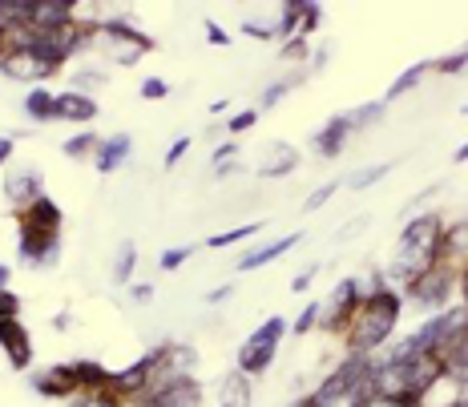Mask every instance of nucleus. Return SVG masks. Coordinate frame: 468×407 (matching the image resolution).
<instances>
[{
  "mask_svg": "<svg viewBox=\"0 0 468 407\" xmlns=\"http://www.w3.org/2000/svg\"><path fill=\"white\" fill-rule=\"evenodd\" d=\"M396 318H399V298L392 290H376L372 298H364L356 318H351V351L367 355L372 347H379L396 331Z\"/></svg>",
  "mask_w": 468,
  "mask_h": 407,
  "instance_id": "1",
  "label": "nucleus"
},
{
  "mask_svg": "<svg viewBox=\"0 0 468 407\" xmlns=\"http://www.w3.org/2000/svg\"><path fill=\"white\" fill-rule=\"evenodd\" d=\"M436 255H441V218H416L404 226V235H399V246H396V266L399 275L408 278H420L428 266L436 263Z\"/></svg>",
  "mask_w": 468,
  "mask_h": 407,
  "instance_id": "2",
  "label": "nucleus"
},
{
  "mask_svg": "<svg viewBox=\"0 0 468 407\" xmlns=\"http://www.w3.org/2000/svg\"><path fill=\"white\" fill-rule=\"evenodd\" d=\"M57 235H61V210L48 198H37L21 214V250L28 263H37L41 255H53Z\"/></svg>",
  "mask_w": 468,
  "mask_h": 407,
  "instance_id": "3",
  "label": "nucleus"
},
{
  "mask_svg": "<svg viewBox=\"0 0 468 407\" xmlns=\"http://www.w3.org/2000/svg\"><path fill=\"white\" fill-rule=\"evenodd\" d=\"M279 335H282V318H267V323H262L259 331L247 339V347L239 351V367H242V371H262V367L275 360Z\"/></svg>",
  "mask_w": 468,
  "mask_h": 407,
  "instance_id": "4",
  "label": "nucleus"
},
{
  "mask_svg": "<svg viewBox=\"0 0 468 407\" xmlns=\"http://www.w3.org/2000/svg\"><path fill=\"white\" fill-rule=\"evenodd\" d=\"M364 371H367V363H364V355H351V360L339 367L335 375H331V380L324 383V391L315 395V407H327V403H335V400H344V395H351L356 391L359 383H364Z\"/></svg>",
  "mask_w": 468,
  "mask_h": 407,
  "instance_id": "5",
  "label": "nucleus"
},
{
  "mask_svg": "<svg viewBox=\"0 0 468 407\" xmlns=\"http://www.w3.org/2000/svg\"><path fill=\"white\" fill-rule=\"evenodd\" d=\"M101 33H105V41H117L113 61H122V65H133L145 53V48H150V37H142L138 28H130V25H122V21L101 25Z\"/></svg>",
  "mask_w": 468,
  "mask_h": 407,
  "instance_id": "6",
  "label": "nucleus"
},
{
  "mask_svg": "<svg viewBox=\"0 0 468 407\" xmlns=\"http://www.w3.org/2000/svg\"><path fill=\"white\" fill-rule=\"evenodd\" d=\"M448 290H452V270L448 266H428L420 278H412V295L420 298V303H428V307L444 303Z\"/></svg>",
  "mask_w": 468,
  "mask_h": 407,
  "instance_id": "7",
  "label": "nucleus"
},
{
  "mask_svg": "<svg viewBox=\"0 0 468 407\" xmlns=\"http://www.w3.org/2000/svg\"><path fill=\"white\" fill-rule=\"evenodd\" d=\"M0 347L13 355V367H28V351H33V343H28L25 327L16 323V318H0Z\"/></svg>",
  "mask_w": 468,
  "mask_h": 407,
  "instance_id": "8",
  "label": "nucleus"
},
{
  "mask_svg": "<svg viewBox=\"0 0 468 407\" xmlns=\"http://www.w3.org/2000/svg\"><path fill=\"white\" fill-rule=\"evenodd\" d=\"M356 311H359V283H347L339 287V295H335V307H331V318H327V327L331 331H339V327H347L351 318H356Z\"/></svg>",
  "mask_w": 468,
  "mask_h": 407,
  "instance_id": "9",
  "label": "nucleus"
},
{
  "mask_svg": "<svg viewBox=\"0 0 468 407\" xmlns=\"http://www.w3.org/2000/svg\"><path fill=\"white\" fill-rule=\"evenodd\" d=\"M57 118L65 121H93L97 118V101L85 93H57Z\"/></svg>",
  "mask_w": 468,
  "mask_h": 407,
  "instance_id": "10",
  "label": "nucleus"
},
{
  "mask_svg": "<svg viewBox=\"0 0 468 407\" xmlns=\"http://www.w3.org/2000/svg\"><path fill=\"white\" fill-rule=\"evenodd\" d=\"M319 25V5H287L279 33H311Z\"/></svg>",
  "mask_w": 468,
  "mask_h": 407,
  "instance_id": "11",
  "label": "nucleus"
},
{
  "mask_svg": "<svg viewBox=\"0 0 468 407\" xmlns=\"http://www.w3.org/2000/svg\"><path fill=\"white\" fill-rule=\"evenodd\" d=\"M347 133H351V121H347V118H335V121H327V125H324V133H319V138H315V150L324 153V158H335V153L344 150Z\"/></svg>",
  "mask_w": 468,
  "mask_h": 407,
  "instance_id": "12",
  "label": "nucleus"
},
{
  "mask_svg": "<svg viewBox=\"0 0 468 407\" xmlns=\"http://www.w3.org/2000/svg\"><path fill=\"white\" fill-rule=\"evenodd\" d=\"M125 153H130V138H125V133H113L110 141L97 145V170H101V173L117 170L125 162Z\"/></svg>",
  "mask_w": 468,
  "mask_h": 407,
  "instance_id": "13",
  "label": "nucleus"
},
{
  "mask_svg": "<svg viewBox=\"0 0 468 407\" xmlns=\"http://www.w3.org/2000/svg\"><path fill=\"white\" fill-rule=\"evenodd\" d=\"M0 69H5L8 77H16V81H37V77H45V69L37 65L33 53H5Z\"/></svg>",
  "mask_w": 468,
  "mask_h": 407,
  "instance_id": "14",
  "label": "nucleus"
},
{
  "mask_svg": "<svg viewBox=\"0 0 468 407\" xmlns=\"http://www.w3.org/2000/svg\"><path fill=\"white\" fill-rule=\"evenodd\" d=\"M37 391L41 395H73L77 391V380H73V367H53L37 380Z\"/></svg>",
  "mask_w": 468,
  "mask_h": 407,
  "instance_id": "15",
  "label": "nucleus"
},
{
  "mask_svg": "<svg viewBox=\"0 0 468 407\" xmlns=\"http://www.w3.org/2000/svg\"><path fill=\"white\" fill-rule=\"evenodd\" d=\"M73 380H77V387H81V391L97 395V391H105V387L113 383V375H105L97 363H73Z\"/></svg>",
  "mask_w": 468,
  "mask_h": 407,
  "instance_id": "16",
  "label": "nucleus"
},
{
  "mask_svg": "<svg viewBox=\"0 0 468 407\" xmlns=\"http://www.w3.org/2000/svg\"><path fill=\"white\" fill-rule=\"evenodd\" d=\"M299 242V235H282L279 242H271V246H262V250H255V255H247L239 263V270H255V266H262V263H275V258L282 255V250H291Z\"/></svg>",
  "mask_w": 468,
  "mask_h": 407,
  "instance_id": "17",
  "label": "nucleus"
},
{
  "mask_svg": "<svg viewBox=\"0 0 468 407\" xmlns=\"http://www.w3.org/2000/svg\"><path fill=\"white\" fill-rule=\"evenodd\" d=\"M8 198H13V202H28V206H33L37 198H45V193H41V178H37V173H21V178H13V182H8Z\"/></svg>",
  "mask_w": 468,
  "mask_h": 407,
  "instance_id": "18",
  "label": "nucleus"
},
{
  "mask_svg": "<svg viewBox=\"0 0 468 407\" xmlns=\"http://www.w3.org/2000/svg\"><path fill=\"white\" fill-rule=\"evenodd\" d=\"M222 407H250V383L242 375H230L222 387Z\"/></svg>",
  "mask_w": 468,
  "mask_h": 407,
  "instance_id": "19",
  "label": "nucleus"
},
{
  "mask_svg": "<svg viewBox=\"0 0 468 407\" xmlns=\"http://www.w3.org/2000/svg\"><path fill=\"white\" fill-rule=\"evenodd\" d=\"M25 110H28V118H37V121L57 118V97H53V93H45V89H37V93H28Z\"/></svg>",
  "mask_w": 468,
  "mask_h": 407,
  "instance_id": "20",
  "label": "nucleus"
},
{
  "mask_svg": "<svg viewBox=\"0 0 468 407\" xmlns=\"http://www.w3.org/2000/svg\"><path fill=\"white\" fill-rule=\"evenodd\" d=\"M428 73V61H420V65H412V69H408V73H399L396 77V81H392V89H388V101H392V97H404L408 89H412V85L416 81H420V77Z\"/></svg>",
  "mask_w": 468,
  "mask_h": 407,
  "instance_id": "21",
  "label": "nucleus"
},
{
  "mask_svg": "<svg viewBox=\"0 0 468 407\" xmlns=\"http://www.w3.org/2000/svg\"><path fill=\"white\" fill-rule=\"evenodd\" d=\"M275 150H279V162H271V166H262V178H275V173H287V170L299 162V153L291 150V145H275Z\"/></svg>",
  "mask_w": 468,
  "mask_h": 407,
  "instance_id": "22",
  "label": "nucleus"
},
{
  "mask_svg": "<svg viewBox=\"0 0 468 407\" xmlns=\"http://www.w3.org/2000/svg\"><path fill=\"white\" fill-rule=\"evenodd\" d=\"M255 230H259V222H247V226H239V230H227V235H214V238H210V246H230V242L250 238Z\"/></svg>",
  "mask_w": 468,
  "mask_h": 407,
  "instance_id": "23",
  "label": "nucleus"
},
{
  "mask_svg": "<svg viewBox=\"0 0 468 407\" xmlns=\"http://www.w3.org/2000/svg\"><path fill=\"white\" fill-rule=\"evenodd\" d=\"M90 150H97V138H93V133H81V138H69V141H65V153H69V158H81V153H90Z\"/></svg>",
  "mask_w": 468,
  "mask_h": 407,
  "instance_id": "24",
  "label": "nucleus"
},
{
  "mask_svg": "<svg viewBox=\"0 0 468 407\" xmlns=\"http://www.w3.org/2000/svg\"><path fill=\"white\" fill-rule=\"evenodd\" d=\"M165 93H170V85H165L162 77H150V81L142 85V97H145V101H162Z\"/></svg>",
  "mask_w": 468,
  "mask_h": 407,
  "instance_id": "25",
  "label": "nucleus"
},
{
  "mask_svg": "<svg viewBox=\"0 0 468 407\" xmlns=\"http://www.w3.org/2000/svg\"><path fill=\"white\" fill-rule=\"evenodd\" d=\"M130 266H133V242H125L122 258H117V283H125V278H130Z\"/></svg>",
  "mask_w": 468,
  "mask_h": 407,
  "instance_id": "26",
  "label": "nucleus"
},
{
  "mask_svg": "<svg viewBox=\"0 0 468 407\" xmlns=\"http://www.w3.org/2000/svg\"><path fill=\"white\" fill-rule=\"evenodd\" d=\"M388 170H392V166H372V170H359V173H356V178H351V182H356V186L364 190V186H372V182H379V178H384Z\"/></svg>",
  "mask_w": 468,
  "mask_h": 407,
  "instance_id": "27",
  "label": "nucleus"
},
{
  "mask_svg": "<svg viewBox=\"0 0 468 407\" xmlns=\"http://www.w3.org/2000/svg\"><path fill=\"white\" fill-rule=\"evenodd\" d=\"M255 121H259V113H255V110H247V113H239V118H230V121H227V130H230V133H247Z\"/></svg>",
  "mask_w": 468,
  "mask_h": 407,
  "instance_id": "28",
  "label": "nucleus"
},
{
  "mask_svg": "<svg viewBox=\"0 0 468 407\" xmlns=\"http://www.w3.org/2000/svg\"><path fill=\"white\" fill-rule=\"evenodd\" d=\"M77 407H117L113 395H105V391H97V395H85V400H77Z\"/></svg>",
  "mask_w": 468,
  "mask_h": 407,
  "instance_id": "29",
  "label": "nucleus"
},
{
  "mask_svg": "<svg viewBox=\"0 0 468 407\" xmlns=\"http://www.w3.org/2000/svg\"><path fill=\"white\" fill-rule=\"evenodd\" d=\"M464 65H468V53H452V57H444L436 69H441V73H456V69H464Z\"/></svg>",
  "mask_w": 468,
  "mask_h": 407,
  "instance_id": "30",
  "label": "nucleus"
},
{
  "mask_svg": "<svg viewBox=\"0 0 468 407\" xmlns=\"http://www.w3.org/2000/svg\"><path fill=\"white\" fill-rule=\"evenodd\" d=\"M186 150H190V138H178V141L170 145V153H165V166H178L182 153H186Z\"/></svg>",
  "mask_w": 468,
  "mask_h": 407,
  "instance_id": "31",
  "label": "nucleus"
},
{
  "mask_svg": "<svg viewBox=\"0 0 468 407\" xmlns=\"http://www.w3.org/2000/svg\"><path fill=\"white\" fill-rule=\"evenodd\" d=\"M331 193H335V182H331V186H319V190L307 198V210H319V206H324V202L331 198Z\"/></svg>",
  "mask_w": 468,
  "mask_h": 407,
  "instance_id": "32",
  "label": "nucleus"
},
{
  "mask_svg": "<svg viewBox=\"0 0 468 407\" xmlns=\"http://www.w3.org/2000/svg\"><path fill=\"white\" fill-rule=\"evenodd\" d=\"M186 255H190V250H165V255H162V270L182 266V263H186Z\"/></svg>",
  "mask_w": 468,
  "mask_h": 407,
  "instance_id": "33",
  "label": "nucleus"
},
{
  "mask_svg": "<svg viewBox=\"0 0 468 407\" xmlns=\"http://www.w3.org/2000/svg\"><path fill=\"white\" fill-rule=\"evenodd\" d=\"M16 315V298L8 290H0V318H13Z\"/></svg>",
  "mask_w": 468,
  "mask_h": 407,
  "instance_id": "34",
  "label": "nucleus"
},
{
  "mask_svg": "<svg viewBox=\"0 0 468 407\" xmlns=\"http://www.w3.org/2000/svg\"><path fill=\"white\" fill-rule=\"evenodd\" d=\"M282 93H287V81L271 85V89H267V93H262V105H275V101H279V97H282Z\"/></svg>",
  "mask_w": 468,
  "mask_h": 407,
  "instance_id": "35",
  "label": "nucleus"
},
{
  "mask_svg": "<svg viewBox=\"0 0 468 407\" xmlns=\"http://www.w3.org/2000/svg\"><path fill=\"white\" fill-rule=\"evenodd\" d=\"M207 28H210V33H207V37H210V45H227V41H230V37H227V33H222V28H218V25H214V21H210Z\"/></svg>",
  "mask_w": 468,
  "mask_h": 407,
  "instance_id": "36",
  "label": "nucleus"
},
{
  "mask_svg": "<svg viewBox=\"0 0 468 407\" xmlns=\"http://www.w3.org/2000/svg\"><path fill=\"white\" fill-rule=\"evenodd\" d=\"M311 275H315V270H303V275H295V283H291V290H295V295H299V290H307Z\"/></svg>",
  "mask_w": 468,
  "mask_h": 407,
  "instance_id": "37",
  "label": "nucleus"
},
{
  "mask_svg": "<svg viewBox=\"0 0 468 407\" xmlns=\"http://www.w3.org/2000/svg\"><path fill=\"white\" fill-rule=\"evenodd\" d=\"M315 315H319V307H307V311H303V318H299V331H307V327L315 323Z\"/></svg>",
  "mask_w": 468,
  "mask_h": 407,
  "instance_id": "38",
  "label": "nucleus"
},
{
  "mask_svg": "<svg viewBox=\"0 0 468 407\" xmlns=\"http://www.w3.org/2000/svg\"><path fill=\"white\" fill-rule=\"evenodd\" d=\"M234 153H239V150H234V145H222V150L214 153V158H218V162H227V158H234Z\"/></svg>",
  "mask_w": 468,
  "mask_h": 407,
  "instance_id": "39",
  "label": "nucleus"
},
{
  "mask_svg": "<svg viewBox=\"0 0 468 407\" xmlns=\"http://www.w3.org/2000/svg\"><path fill=\"white\" fill-rule=\"evenodd\" d=\"M8 153H13V141H8V138H0V162H5Z\"/></svg>",
  "mask_w": 468,
  "mask_h": 407,
  "instance_id": "40",
  "label": "nucleus"
},
{
  "mask_svg": "<svg viewBox=\"0 0 468 407\" xmlns=\"http://www.w3.org/2000/svg\"><path fill=\"white\" fill-rule=\"evenodd\" d=\"M461 295H464V307H468V266H464V275H461Z\"/></svg>",
  "mask_w": 468,
  "mask_h": 407,
  "instance_id": "41",
  "label": "nucleus"
},
{
  "mask_svg": "<svg viewBox=\"0 0 468 407\" xmlns=\"http://www.w3.org/2000/svg\"><path fill=\"white\" fill-rule=\"evenodd\" d=\"M456 162H468V141L461 145V150H456Z\"/></svg>",
  "mask_w": 468,
  "mask_h": 407,
  "instance_id": "42",
  "label": "nucleus"
},
{
  "mask_svg": "<svg viewBox=\"0 0 468 407\" xmlns=\"http://www.w3.org/2000/svg\"><path fill=\"white\" fill-rule=\"evenodd\" d=\"M5 283H8V266H0V290H5Z\"/></svg>",
  "mask_w": 468,
  "mask_h": 407,
  "instance_id": "43",
  "label": "nucleus"
},
{
  "mask_svg": "<svg viewBox=\"0 0 468 407\" xmlns=\"http://www.w3.org/2000/svg\"><path fill=\"white\" fill-rule=\"evenodd\" d=\"M461 360H464V363H468V343H464V355H461Z\"/></svg>",
  "mask_w": 468,
  "mask_h": 407,
  "instance_id": "44",
  "label": "nucleus"
}]
</instances>
